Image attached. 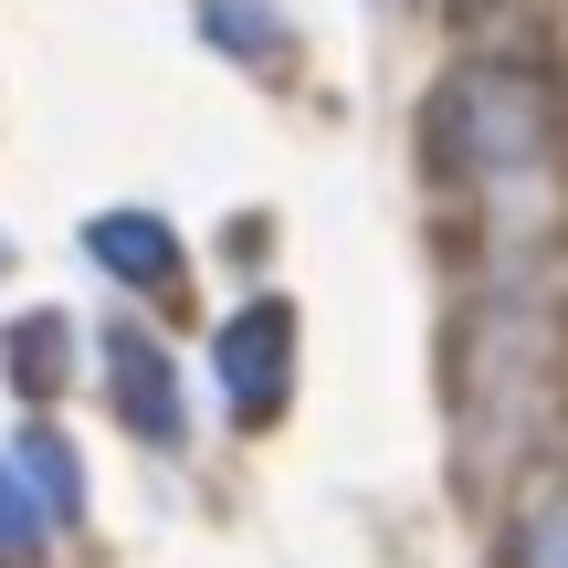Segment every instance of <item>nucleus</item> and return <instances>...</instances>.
I'll use <instances>...</instances> for the list:
<instances>
[{
	"instance_id": "10",
	"label": "nucleus",
	"mask_w": 568,
	"mask_h": 568,
	"mask_svg": "<svg viewBox=\"0 0 568 568\" xmlns=\"http://www.w3.org/2000/svg\"><path fill=\"white\" fill-rule=\"evenodd\" d=\"M506 568H568V495H548L537 516H516V558Z\"/></svg>"
},
{
	"instance_id": "2",
	"label": "nucleus",
	"mask_w": 568,
	"mask_h": 568,
	"mask_svg": "<svg viewBox=\"0 0 568 568\" xmlns=\"http://www.w3.org/2000/svg\"><path fill=\"white\" fill-rule=\"evenodd\" d=\"M558 126H568V105H558V84L537 74V63L474 53V63H453V74L422 95V169L443 190H464V201L506 211L516 190L548 180Z\"/></svg>"
},
{
	"instance_id": "6",
	"label": "nucleus",
	"mask_w": 568,
	"mask_h": 568,
	"mask_svg": "<svg viewBox=\"0 0 568 568\" xmlns=\"http://www.w3.org/2000/svg\"><path fill=\"white\" fill-rule=\"evenodd\" d=\"M201 32H211V53L253 63V74H284L295 63V21L274 0H201Z\"/></svg>"
},
{
	"instance_id": "7",
	"label": "nucleus",
	"mask_w": 568,
	"mask_h": 568,
	"mask_svg": "<svg viewBox=\"0 0 568 568\" xmlns=\"http://www.w3.org/2000/svg\"><path fill=\"white\" fill-rule=\"evenodd\" d=\"M63 358H74V326H63V316H21L11 337H0V368H11L21 400H53V389L74 379Z\"/></svg>"
},
{
	"instance_id": "4",
	"label": "nucleus",
	"mask_w": 568,
	"mask_h": 568,
	"mask_svg": "<svg viewBox=\"0 0 568 568\" xmlns=\"http://www.w3.org/2000/svg\"><path fill=\"white\" fill-rule=\"evenodd\" d=\"M105 389H116V422L138 432V443H180V368H169L159 337H138V326H105Z\"/></svg>"
},
{
	"instance_id": "1",
	"label": "nucleus",
	"mask_w": 568,
	"mask_h": 568,
	"mask_svg": "<svg viewBox=\"0 0 568 568\" xmlns=\"http://www.w3.org/2000/svg\"><path fill=\"white\" fill-rule=\"evenodd\" d=\"M443 410H453V485L495 495L527 474L568 422V284L516 264L485 274L443 347Z\"/></svg>"
},
{
	"instance_id": "5",
	"label": "nucleus",
	"mask_w": 568,
	"mask_h": 568,
	"mask_svg": "<svg viewBox=\"0 0 568 568\" xmlns=\"http://www.w3.org/2000/svg\"><path fill=\"white\" fill-rule=\"evenodd\" d=\"M84 253H95L116 284H138V295H180V232L159 222V211H95L84 222Z\"/></svg>"
},
{
	"instance_id": "9",
	"label": "nucleus",
	"mask_w": 568,
	"mask_h": 568,
	"mask_svg": "<svg viewBox=\"0 0 568 568\" xmlns=\"http://www.w3.org/2000/svg\"><path fill=\"white\" fill-rule=\"evenodd\" d=\"M42 537H53V506H42L32 474L0 453V548H11V558H42Z\"/></svg>"
},
{
	"instance_id": "3",
	"label": "nucleus",
	"mask_w": 568,
	"mask_h": 568,
	"mask_svg": "<svg viewBox=\"0 0 568 568\" xmlns=\"http://www.w3.org/2000/svg\"><path fill=\"white\" fill-rule=\"evenodd\" d=\"M222 400H232V422H274L284 410V389H295V305L284 295H264V305H243V316L222 326Z\"/></svg>"
},
{
	"instance_id": "8",
	"label": "nucleus",
	"mask_w": 568,
	"mask_h": 568,
	"mask_svg": "<svg viewBox=\"0 0 568 568\" xmlns=\"http://www.w3.org/2000/svg\"><path fill=\"white\" fill-rule=\"evenodd\" d=\"M11 464L32 474V495L53 506V527H74V516H84V474H74V443H63V432H21Z\"/></svg>"
}]
</instances>
